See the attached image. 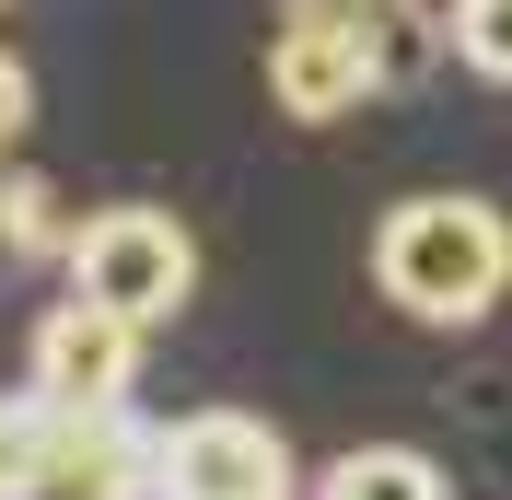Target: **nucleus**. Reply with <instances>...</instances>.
Masks as SVG:
<instances>
[{"instance_id":"f257e3e1","label":"nucleus","mask_w":512,"mask_h":500,"mask_svg":"<svg viewBox=\"0 0 512 500\" xmlns=\"http://www.w3.org/2000/svg\"><path fill=\"white\" fill-rule=\"evenodd\" d=\"M373 291L419 326H478L512 291V221L489 198H396L373 233Z\"/></svg>"},{"instance_id":"f03ea898","label":"nucleus","mask_w":512,"mask_h":500,"mask_svg":"<svg viewBox=\"0 0 512 500\" xmlns=\"http://www.w3.org/2000/svg\"><path fill=\"white\" fill-rule=\"evenodd\" d=\"M70 291H94V303L140 314V326H163V314L198 291V245H187V221L175 210H94V221H70Z\"/></svg>"},{"instance_id":"7ed1b4c3","label":"nucleus","mask_w":512,"mask_h":500,"mask_svg":"<svg viewBox=\"0 0 512 500\" xmlns=\"http://www.w3.org/2000/svg\"><path fill=\"white\" fill-rule=\"evenodd\" d=\"M268 94H280V117H303V128H338L361 94H384L373 82V35H361V0H291L280 35H268Z\"/></svg>"},{"instance_id":"20e7f679","label":"nucleus","mask_w":512,"mask_h":500,"mask_svg":"<svg viewBox=\"0 0 512 500\" xmlns=\"http://www.w3.org/2000/svg\"><path fill=\"white\" fill-rule=\"evenodd\" d=\"M152 500H303V466L291 442L245 407H198L163 431V489Z\"/></svg>"},{"instance_id":"39448f33","label":"nucleus","mask_w":512,"mask_h":500,"mask_svg":"<svg viewBox=\"0 0 512 500\" xmlns=\"http://www.w3.org/2000/svg\"><path fill=\"white\" fill-rule=\"evenodd\" d=\"M24 373H35V396H59V407H105V396H128V384H140V314L94 303V291H70V303L35 314Z\"/></svg>"},{"instance_id":"423d86ee","label":"nucleus","mask_w":512,"mask_h":500,"mask_svg":"<svg viewBox=\"0 0 512 500\" xmlns=\"http://www.w3.org/2000/svg\"><path fill=\"white\" fill-rule=\"evenodd\" d=\"M152 489H163V431H140L128 396L59 407V500H152Z\"/></svg>"},{"instance_id":"0eeeda50","label":"nucleus","mask_w":512,"mask_h":500,"mask_svg":"<svg viewBox=\"0 0 512 500\" xmlns=\"http://www.w3.org/2000/svg\"><path fill=\"white\" fill-rule=\"evenodd\" d=\"M303 500H443V466L408 454V442H361V454H338Z\"/></svg>"},{"instance_id":"6e6552de","label":"nucleus","mask_w":512,"mask_h":500,"mask_svg":"<svg viewBox=\"0 0 512 500\" xmlns=\"http://www.w3.org/2000/svg\"><path fill=\"white\" fill-rule=\"evenodd\" d=\"M0 500H59V407L0 396Z\"/></svg>"},{"instance_id":"1a4fd4ad","label":"nucleus","mask_w":512,"mask_h":500,"mask_svg":"<svg viewBox=\"0 0 512 500\" xmlns=\"http://www.w3.org/2000/svg\"><path fill=\"white\" fill-rule=\"evenodd\" d=\"M361 35H373V82H419V70L454 47V12H419V0H361Z\"/></svg>"},{"instance_id":"9d476101","label":"nucleus","mask_w":512,"mask_h":500,"mask_svg":"<svg viewBox=\"0 0 512 500\" xmlns=\"http://www.w3.org/2000/svg\"><path fill=\"white\" fill-rule=\"evenodd\" d=\"M70 245V221H59V187L47 175H24V163H0V268H24V256Z\"/></svg>"},{"instance_id":"9b49d317","label":"nucleus","mask_w":512,"mask_h":500,"mask_svg":"<svg viewBox=\"0 0 512 500\" xmlns=\"http://www.w3.org/2000/svg\"><path fill=\"white\" fill-rule=\"evenodd\" d=\"M454 59L478 82H512V0H454Z\"/></svg>"},{"instance_id":"f8f14e48","label":"nucleus","mask_w":512,"mask_h":500,"mask_svg":"<svg viewBox=\"0 0 512 500\" xmlns=\"http://www.w3.org/2000/svg\"><path fill=\"white\" fill-rule=\"evenodd\" d=\"M24 117H35V70L12 59V47H0V152L24 140Z\"/></svg>"}]
</instances>
